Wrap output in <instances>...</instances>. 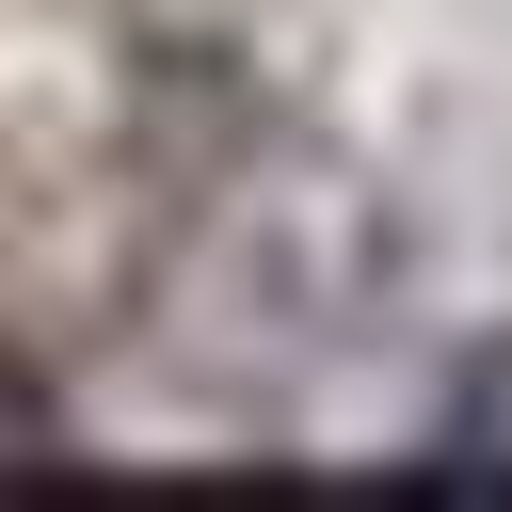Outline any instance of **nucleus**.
<instances>
[{
  "label": "nucleus",
  "mask_w": 512,
  "mask_h": 512,
  "mask_svg": "<svg viewBox=\"0 0 512 512\" xmlns=\"http://www.w3.org/2000/svg\"><path fill=\"white\" fill-rule=\"evenodd\" d=\"M416 464H432V480H512V336H480V352L448 368V400H432Z\"/></svg>",
  "instance_id": "nucleus-1"
}]
</instances>
